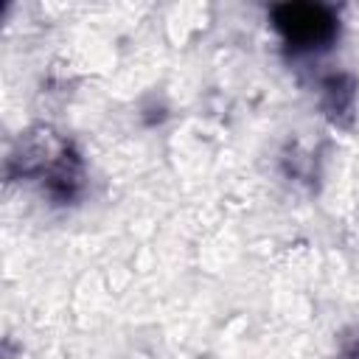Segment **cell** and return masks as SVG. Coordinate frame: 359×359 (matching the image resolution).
<instances>
[{"label":"cell","instance_id":"6da1fadb","mask_svg":"<svg viewBox=\"0 0 359 359\" xmlns=\"http://www.w3.org/2000/svg\"><path fill=\"white\" fill-rule=\"evenodd\" d=\"M278 28L286 34L289 42L314 45L331 36L334 20L320 6H283L278 8Z\"/></svg>","mask_w":359,"mask_h":359}]
</instances>
